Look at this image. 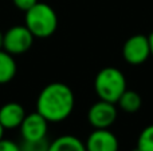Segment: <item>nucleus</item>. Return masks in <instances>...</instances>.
<instances>
[{
  "instance_id": "nucleus-2",
  "label": "nucleus",
  "mask_w": 153,
  "mask_h": 151,
  "mask_svg": "<svg viewBox=\"0 0 153 151\" xmlns=\"http://www.w3.org/2000/svg\"><path fill=\"white\" fill-rule=\"evenodd\" d=\"M24 26L34 37L46 39L55 34L58 28V15L50 4L38 1L24 12Z\"/></svg>"
},
{
  "instance_id": "nucleus-19",
  "label": "nucleus",
  "mask_w": 153,
  "mask_h": 151,
  "mask_svg": "<svg viewBox=\"0 0 153 151\" xmlns=\"http://www.w3.org/2000/svg\"><path fill=\"white\" fill-rule=\"evenodd\" d=\"M3 35L4 34L0 31V50H3Z\"/></svg>"
},
{
  "instance_id": "nucleus-5",
  "label": "nucleus",
  "mask_w": 153,
  "mask_h": 151,
  "mask_svg": "<svg viewBox=\"0 0 153 151\" xmlns=\"http://www.w3.org/2000/svg\"><path fill=\"white\" fill-rule=\"evenodd\" d=\"M122 58L130 66H140L151 58L148 36L137 34L126 39L122 45Z\"/></svg>"
},
{
  "instance_id": "nucleus-9",
  "label": "nucleus",
  "mask_w": 153,
  "mask_h": 151,
  "mask_svg": "<svg viewBox=\"0 0 153 151\" xmlns=\"http://www.w3.org/2000/svg\"><path fill=\"white\" fill-rule=\"evenodd\" d=\"M24 117V107L18 102H8L0 107V125L4 127V130L19 128Z\"/></svg>"
},
{
  "instance_id": "nucleus-14",
  "label": "nucleus",
  "mask_w": 153,
  "mask_h": 151,
  "mask_svg": "<svg viewBox=\"0 0 153 151\" xmlns=\"http://www.w3.org/2000/svg\"><path fill=\"white\" fill-rule=\"evenodd\" d=\"M20 146V151H48L50 142L47 138L40 141H23Z\"/></svg>"
},
{
  "instance_id": "nucleus-16",
  "label": "nucleus",
  "mask_w": 153,
  "mask_h": 151,
  "mask_svg": "<svg viewBox=\"0 0 153 151\" xmlns=\"http://www.w3.org/2000/svg\"><path fill=\"white\" fill-rule=\"evenodd\" d=\"M12 3L18 10L26 12L27 10H30L31 7H34V5L36 4L38 0H12Z\"/></svg>"
},
{
  "instance_id": "nucleus-6",
  "label": "nucleus",
  "mask_w": 153,
  "mask_h": 151,
  "mask_svg": "<svg viewBox=\"0 0 153 151\" xmlns=\"http://www.w3.org/2000/svg\"><path fill=\"white\" fill-rule=\"evenodd\" d=\"M118 118V108L116 103L98 100L91 104L87 111V122L93 128H110Z\"/></svg>"
},
{
  "instance_id": "nucleus-1",
  "label": "nucleus",
  "mask_w": 153,
  "mask_h": 151,
  "mask_svg": "<svg viewBox=\"0 0 153 151\" xmlns=\"http://www.w3.org/2000/svg\"><path fill=\"white\" fill-rule=\"evenodd\" d=\"M75 96L71 87L62 82L45 86L36 98V111L48 123L65 122L74 111Z\"/></svg>"
},
{
  "instance_id": "nucleus-12",
  "label": "nucleus",
  "mask_w": 153,
  "mask_h": 151,
  "mask_svg": "<svg viewBox=\"0 0 153 151\" xmlns=\"http://www.w3.org/2000/svg\"><path fill=\"white\" fill-rule=\"evenodd\" d=\"M117 106L120 110H122L124 112L128 114H134V112L140 111L141 106H143V98L138 92L133 90H128L120 96V99L117 100Z\"/></svg>"
},
{
  "instance_id": "nucleus-18",
  "label": "nucleus",
  "mask_w": 153,
  "mask_h": 151,
  "mask_svg": "<svg viewBox=\"0 0 153 151\" xmlns=\"http://www.w3.org/2000/svg\"><path fill=\"white\" fill-rule=\"evenodd\" d=\"M4 127H3V126L1 125H0V139H3V138H4Z\"/></svg>"
},
{
  "instance_id": "nucleus-13",
  "label": "nucleus",
  "mask_w": 153,
  "mask_h": 151,
  "mask_svg": "<svg viewBox=\"0 0 153 151\" xmlns=\"http://www.w3.org/2000/svg\"><path fill=\"white\" fill-rule=\"evenodd\" d=\"M136 149L138 151H153V125L143 128L138 135Z\"/></svg>"
},
{
  "instance_id": "nucleus-11",
  "label": "nucleus",
  "mask_w": 153,
  "mask_h": 151,
  "mask_svg": "<svg viewBox=\"0 0 153 151\" xmlns=\"http://www.w3.org/2000/svg\"><path fill=\"white\" fill-rule=\"evenodd\" d=\"M18 66L11 54L0 50V84H7L15 78Z\"/></svg>"
},
{
  "instance_id": "nucleus-20",
  "label": "nucleus",
  "mask_w": 153,
  "mask_h": 151,
  "mask_svg": "<svg viewBox=\"0 0 153 151\" xmlns=\"http://www.w3.org/2000/svg\"><path fill=\"white\" fill-rule=\"evenodd\" d=\"M132 151H138V150H137V149H136V147H134V149H133Z\"/></svg>"
},
{
  "instance_id": "nucleus-3",
  "label": "nucleus",
  "mask_w": 153,
  "mask_h": 151,
  "mask_svg": "<svg viewBox=\"0 0 153 151\" xmlns=\"http://www.w3.org/2000/svg\"><path fill=\"white\" fill-rule=\"evenodd\" d=\"M126 88V78L117 67H103L94 78V91L101 100L117 103Z\"/></svg>"
},
{
  "instance_id": "nucleus-17",
  "label": "nucleus",
  "mask_w": 153,
  "mask_h": 151,
  "mask_svg": "<svg viewBox=\"0 0 153 151\" xmlns=\"http://www.w3.org/2000/svg\"><path fill=\"white\" fill-rule=\"evenodd\" d=\"M148 40H149V47H151V56H153V31L148 35Z\"/></svg>"
},
{
  "instance_id": "nucleus-4",
  "label": "nucleus",
  "mask_w": 153,
  "mask_h": 151,
  "mask_svg": "<svg viewBox=\"0 0 153 151\" xmlns=\"http://www.w3.org/2000/svg\"><path fill=\"white\" fill-rule=\"evenodd\" d=\"M34 35L26 26H13L3 35V50L12 56L26 54L34 44Z\"/></svg>"
},
{
  "instance_id": "nucleus-15",
  "label": "nucleus",
  "mask_w": 153,
  "mask_h": 151,
  "mask_svg": "<svg viewBox=\"0 0 153 151\" xmlns=\"http://www.w3.org/2000/svg\"><path fill=\"white\" fill-rule=\"evenodd\" d=\"M0 151H20V146L10 139H0Z\"/></svg>"
},
{
  "instance_id": "nucleus-10",
  "label": "nucleus",
  "mask_w": 153,
  "mask_h": 151,
  "mask_svg": "<svg viewBox=\"0 0 153 151\" xmlns=\"http://www.w3.org/2000/svg\"><path fill=\"white\" fill-rule=\"evenodd\" d=\"M48 151H86L85 142L75 135H61L50 142Z\"/></svg>"
},
{
  "instance_id": "nucleus-8",
  "label": "nucleus",
  "mask_w": 153,
  "mask_h": 151,
  "mask_svg": "<svg viewBox=\"0 0 153 151\" xmlns=\"http://www.w3.org/2000/svg\"><path fill=\"white\" fill-rule=\"evenodd\" d=\"M86 151H118L120 142L109 128H94L85 141Z\"/></svg>"
},
{
  "instance_id": "nucleus-7",
  "label": "nucleus",
  "mask_w": 153,
  "mask_h": 151,
  "mask_svg": "<svg viewBox=\"0 0 153 151\" xmlns=\"http://www.w3.org/2000/svg\"><path fill=\"white\" fill-rule=\"evenodd\" d=\"M19 128L23 141H40L47 138L48 122L38 111H35L26 114Z\"/></svg>"
}]
</instances>
